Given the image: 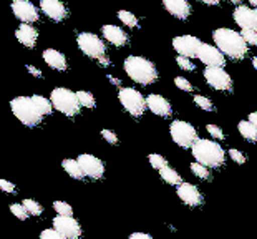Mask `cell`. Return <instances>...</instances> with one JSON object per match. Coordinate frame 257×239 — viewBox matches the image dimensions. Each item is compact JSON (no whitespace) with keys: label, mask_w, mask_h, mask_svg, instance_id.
Masks as SVG:
<instances>
[{"label":"cell","mask_w":257,"mask_h":239,"mask_svg":"<svg viewBox=\"0 0 257 239\" xmlns=\"http://www.w3.org/2000/svg\"><path fill=\"white\" fill-rule=\"evenodd\" d=\"M212 39H214L216 47L229 58L242 60L245 55H247L249 43L245 42L242 34H239L236 30L221 27V29H216L212 32Z\"/></svg>","instance_id":"cell-1"},{"label":"cell","mask_w":257,"mask_h":239,"mask_svg":"<svg viewBox=\"0 0 257 239\" xmlns=\"http://www.w3.org/2000/svg\"><path fill=\"white\" fill-rule=\"evenodd\" d=\"M123 68L128 77L140 85H151L158 80V70L151 60L138 55L126 57Z\"/></svg>","instance_id":"cell-2"},{"label":"cell","mask_w":257,"mask_h":239,"mask_svg":"<svg viewBox=\"0 0 257 239\" xmlns=\"http://www.w3.org/2000/svg\"><path fill=\"white\" fill-rule=\"evenodd\" d=\"M193 156L196 161L202 163L207 168H221L226 161V151L221 145H217L216 141L212 140H204V138H198V141L193 145Z\"/></svg>","instance_id":"cell-3"},{"label":"cell","mask_w":257,"mask_h":239,"mask_svg":"<svg viewBox=\"0 0 257 239\" xmlns=\"http://www.w3.org/2000/svg\"><path fill=\"white\" fill-rule=\"evenodd\" d=\"M10 108L12 113L20 120V123H24L25 127H37L38 123H42L43 113L38 110L35 101L32 96H17L10 101Z\"/></svg>","instance_id":"cell-4"},{"label":"cell","mask_w":257,"mask_h":239,"mask_svg":"<svg viewBox=\"0 0 257 239\" xmlns=\"http://www.w3.org/2000/svg\"><path fill=\"white\" fill-rule=\"evenodd\" d=\"M50 100L53 106H55V110H58L65 116H76L80 113L81 103L78 98V93H75L72 90L63 88V86L55 88L52 91Z\"/></svg>","instance_id":"cell-5"},{"label":"cell","mask_w":257,"mask_h":239,"mask_svg":"<svg viewBox=\"0 0 257 239\" xmlns=\"http://www.w3.org/2000/svg\"><path fill=\"white\" fill-rule=\"evenodd\" d=\"M118 100L124 110L135 118L143 116L148 108L146 98L135 88H121L118 91Z\"/></svg>","instance_id":"cell-6"},{"label":"cell","mask_w":257,"mask_h":239,"mask_svg":"<svg viewBox=\"0 0 257 239\" xmlns=\"http://www.w3.org/2000/svg\"><path fill=\"white\" fill-rule=\"evenodd\" d=\"M173 141L181 148H193V145L198 141V132L191 123L183 122V120H174L169 127Z\"/></svg>","instance_id":"cell-7"},{"label":"cell","mask_w":257,"mask_h":239,"mask_svg":"<svg viewBox=\"0 0 257 239\" xmlns=\"http://www.w3.org/2000/svg\"><path fill=\"white\" fill-rule=\"evenodd\" d=\"M76 43H78V48L85 53L86 57L100 60L101 57H106V47L105 42H103L100 37H96L95 34H90V32H81V34L76 37Z\"/></svg>","instance_id":"cell-8"},{"label":"cell","mask_w":257,"mask_h":239,"mask_svg":"<svg viewBox=\"0 0 257 239\" xmlns=\"http://www.w3.org/2000/svg\"><path fill=\"white\" fill-rule=\"evenodd\" d=\"M204 80L207 81V85L214 90H219V91L232 90V80L222 67H207L204 70Z\"/></svg>","instance_id":"cell-9"},{"label":"cell","mask_w":257,"mask_h":239,"mask_svg":"<svg viewBox=\"0 0 257 239\" xmlns=\"http://www.w3.org/2000/svg\"><path fill=\"white\" fill-rule=\"evenodd\" d=\"M53 227L62 234L65 239H76L81 236V226L78 221L73 219V216L58 214L53 218Z\"/></svg>","instance_id":"cell-10"},{"label":"cell","mask_w":257,"mask_h":239,"mask_svg":"<svg viewBox=\"0 0 257 239\" xmlns=\"http://www.w3.org/2000/svg\"><path fill=\"white\" fill-rule=\"evenodd\" d=\"M199 47H201V40L193 35H179L173 39V48L183 57L198 58Z\"/></svg>","instance_id":"cell-11"},{"label":"cell","mask_w":257,"mask_h":239,"mask_svg":"<svg viewBox=\"0 0 257 239\" xmlns=\"http://www.w3.org/2000/svg\"><path fill=\"white\" fill-rule=\"evenodd\" d=\"M198 58L206 67H224V63H226L224 53L217 47L209 45V43H201Z\"/></svg>","instance_id":"cell-12"},{"label":"cell","mask_w":257,"mask_h":239,"mask_svg":"<svg viewBox=\"0 0 257 239\" xmlns=\"http://www.w3.org/2000/svg\"><path fill=\"white\" fill-rule=\"evenodd\" d=\"M12 12L24 24H34V22L40 19L38 9L32 2H29V0H15L12 4Z\"/></svg>","instance_id":"cell-13"},{"label":"cell","mask_w":257,"mask_h":239,"mask_svg":"<svg viewBox=\"0 0 257 239\" xmlns=\"http://www.w3.org/2000/svg\"><path fill=\"white\" fill-rule=\"evenodd\" d=\"M78 161H80L81 168H83L85 175L88 178L101 179L103 175H105V165H103V161L100 158H96V156L83 153V155L78 156Z\"/></svg>","instance_id":"cell-14"},{"label":"cell","mask_w":257,"mask_h":239,"mask_svg":"<svg viewBox=\"0 0 257 239\" xmlns=\"http://www.w3.org/2000/svg\"><path fill=\"white\" fill-rule=\"evenodd\" d=\"M179 199L183 201L184 204L191 206V208H198V206L202 204V194L198 189V186H194V184L191 183H181L176 189Z\"/></svg>","instance_id":"cell-15"},{"label":"cell","mask_w":257,"mask_h":239,"mask_svg":"<svg viewBox=\"0 0 257 239\" xmlns=\"http://www.w3.org/2000/svg\"><path fill=\"white\" fill-rule=\"evenodd\" d=\"M40 9L48 19L55 22H63L68 17V10L60 0H40Z\"/></svg>","instance_id":"cell-16"},{"label":"cell","mask_w":257,"mask_h":239,"mask_svg":"<svg viewBox=\"0 0 257 239\" xmlns=\"http://www.w3.org/2000/svg\"><path fill=\"white\" fill-rule=\"evenodd\" d=\"M146 103H148V110L151 113H155L156 116H161V118L171 116V113H173L171 103H169L165 96H161L158 93H151V95H148Z\"/></svg>","instance_id":"cell-17"},{"label":"cell","mask_w":257,"mask_h":239,"mask_svg":"<svg viewBox=\"0 0 257 239\" xmlns=\"http://www.w3.org/2000/svg\"><path fill=\"white\" fill-rule=\"evenodd\" d=\"M163 7H165L174 19L186 20L191 15V5L188 0H163Z\"/></svg>","instance_id":"cell-18"},{"label":"cell","mask_w":257,"mask_h":239,"mask_svg":"<svg viewBox=\"0 0 257 239\" xmlns=\"http://www.w3.org/2000/svg\"><path fill=\"white\" fill-rule=\"evenodd\" d=\"M234 22L240 29H257L255 10H250L244 5H237V9L234 10Z\"/></svg>","instance_id":"cell-19"},{"label":"cell","mask_w":257,"mask_h":239,"mask_svg":"<svg viewBox=\"0 0 257 239\" xmlns=\"http://www.w3.org/2000/svg\"><path fill=\"white\" fill-rule=\"evenodd\" d=\"M101 32H103V37H105V40H108L114 47H124L128 43L126 32L121 30L116 25H105L101 29Z\"/></svg>","instance_id":"cell-20"},{"label":"cell","mask_w":257,"mask_h":239,"mask_svg":"<svg viewBox=\"0 0 257 239\" xmlns=\"http://www.w3.org/2000/svg\"><path fill=\"white\" fill-rule=\"evenodd\" d=\"M15 37H17V40L22 45L34 48L38 40V32L30 24H22L17 29V32H15Z\"/></svg>","instance_id":"cell-21"},{"label":"cell","mask_w":257,"mask_h":239,"mask_svg":"<svg viewBox=\"0 0 257 239\" xmlns=\"http://www.w3.org/2000/svg\"><path fill=\"white\" fill-rule=\"evenodd\" d=\"M43 60H45V63L48 67L53 70H58V72H63V70H67L68 67L67 58H65L63 53L58 50H53V48H47V50L43 52Z\"/></svg>","instance_id":"cell-22"},{"label":"cell","mask_w":257,"mask_h":239,"mask_svg":"<svg viewBox=\"0 0 257 239\" xmlns=\"http://www.w3.org/2000/svg\"><path fill=\"white\" fill-rule=\"evenodd\" d=\"M237 130L240 133V137L244 140L250 141V143H257V127L250 122V120H244V122H240L237 125Z\"/></svg>","instance_id":"cell-23"},{"label":"cell","mask_w":257,"mask_h":239,"mask_svg":"<svg viewBox=\"0 0 257 239\" xmlns=\"http://www.w3.org/2000/svg\"><path fill=\"white\" fill-rule=\"evenodd\" d=\"M62 166H63V170L68 173V176H72L73 179H83L86 176L78 160H63Z\"/></svg>","instance_id":"cell-24"},{"label":"cell","mask_w":257,"mask_h":239,"mask_svg":"<svg viewBox=\"0 0 257 239\" xmlns=\"http://www.w3.org/2000/svg\"><path fill=\"white\" fill-rule=\"evenodd\" d=\"M160 175L163 178V181L168 183V184H171V186H179V184L183 183V179L181 176H179V173L176 170H173V168H163V170H160Z\"/></svg>","instance_id":"cell-25"},{"label":"cell","mask_w":257,"mask_h":239,"mask_svg":"<svg viewBox=\"0 0 257 239\" xmlns=\"http://www.w3.org/2000/svg\"><path fill=\"white\" fill-rule=\"evenodd\" d=\"M34 98V101H35V105L38 106V110H40L43 115H50L52 113V110L55 106H53V103H52V100H48V98H45V96H40V95H34L32 96Z\"/></svg>","instance_id":"cell-26"},{"label":"cell","mask_w":257,"mask_h":239,"mask_svg":"<svg viewBox=\"0 0 257 239\" xmlns=\"http://www.w3.org/2000/svg\"><path fill=\"white\" fill-rule=\"evenodd\" d=\"M191 171H193L194 176H198L201 179H209L211 178L209 168H207L206 165H202V163H199V161L191 163Z\"/></svg>","instance_id":"cell-27"},{"label":"cell","mask_w":257,"mask_h":239,"mask_svg":"<svg viewBox=\"0 0 257 239\" xmlns=\"http://www.w3.org/2000/svg\"><path fill=\"white\" fill-rule=\"evenodd\" d=\"M118 19L121 20L123 24L126 25V27H131V29H135V27H138V24H140L138 17H136L135 14L128 12V10H119V12H118Z\"/></svg>","instance_id":"cell-28"},{"label":"cell","mask_w":257,"mask_h":239,"mask_svg":"<svg viewBox=\"0 0 257 239\" xmlns=\"http://www.w3.org/2000/svg\"><path fill=\"white\" fill-rule=\"evenodd\" d=\"M76 93H78V98H80L81 106H85V108H95V106H96L95 96H93V95L90 93V91L81 90V91H76Z\"/></svg>","instance_id":"cell-29"},{"label":"cell","mask_w":257,"mask_h":239,"mask_svg":"<svg viewBox=\"0 0 257 239\" xmlns=\"http://www.w3.org/2000/svg\"><path fill=\"white\" fill-rule=\"evenodd\" d=\"M148 161H150V165L155 168V170H163V168H166L168 166V161L163 158L161 155H156V153H151V155H148Z\"/></svg>","instance_id":"cell-30"},{"label":"cell","mask_w":257,"mask_h":239,"mask_svg":"<svg viewBox=\"0 0 257 239\" xmlns=\"http://www.w3.org/2000/svg\"><path fill=\"white\" fill-rule=\"evenodd\" d=\"M194 103H196V106H199L201 110H204V111H214V105H212V101L209 98H206V96H202V95H196Z\"/></svg>","instance_id":"cell-31"},{"label":"cell","mask_w":257,"mask_h":239,"mask_svg":"<svg viewBox=\"0 0 257 239\" xmlns=\"http://www.w3.org/2000/svg\"><path fill=\"white\" fill-rule=\"evenodd\" d=\"M53 209H55L58 214H65V216L73 214L72 206H70L68 203H65V201H55V203H53Z\"/></svg>","instance_id":"cell-32"},{"label":"cell","mask_w":257,"mask_h":239,"mask_svg":"<svg viewBox=\"0 0 257 239\" xmlns=\"http://www.w3.org/2000/svg\"><path fill=\"white\" fill-rule=\"evenodd\" d=\"M10 209H12V213L17 216L20 221H25L27 218H29V214H30L24 203H22V204H12V206H10Z\"/></svg>","instance_id":"cell-33"},{"label":"cell","mask_w":257,"mask_h":239,"mask_svg":"<svg viewBox=\"0 0 257 239\" xmlns=\"http://www.w3.org/2000/svg\"><path fill=\"white\" fill-rule=\"evenodd\" d=\"M24 204H25V208L29 209V213L32 216H40L43 213V209H42V206L37 203L35 199H25L24 201Z\"/></svg>","instance_id":"cell-34"},{"label":"cell","mask_w":257,"mask_h":239,"mask_svg":"<svg viewBox=\"0 0 257 239\" xmlns=\"http://www.w3.org/2000/svg\"><path fill=\"white\" fill-rule=\"evenodd\" d=\"M240 34H242V37L249 45L257 47V29H242Z\"/></svg>","instance_id":"cell-35"},{"label":"cell","mask_w":257,"mask_h":239,"mask_svg":"<svg viewBox=\"0 0 257 239\" xmlns=\"http://www.w3.org/2000/svg\"><path fill=\"white\" fill-rule=\"evenodd\" d=\"M176 63H178L179 67H181L183 70H189V72H193V70H196L194 63L191 62V58H188V57L178 55V58H176Z\"/></svg>","instance_id":"cell-36"},{"label":"cell","mask_w":257,"mask_h":239,"mask_svg":"<svg viewBox=\"0 0 257 239\" xmlns=\"http://www.w3.org/2000/svg\"><path fill=\"white\" fill-rule=\"evenodd\" d=\"M174 85H176L178 88L183 90V91H193L194 90V86L191 85L186 78H183V77H176V78H174Z\"/></svg>","instance_id":"cell-37"},{"label":"cell","mask_w":257,"mask_h":239,"mask_svg":"<svg viewBox=\"0 0 257 239\" xmlns=\"http://www.w3.org/2000/svg\"><path fill=\"white\" fill-rule=\"evenodd\" d=\"M206 130H207V133H209L211 137H214L216 140H224V132L219 127H216V125H207Z\"/></svg>","instance_id":"cell-38"},{"label":"cell","mask_w":257,"mask_h":239,"mask_svg":"<svg viewBox=\"0 0 257 239\" xmlns=\"http://www.w3.org/2000/svg\"><path fill=\"white\" fill-rule=\"evenodd\" d=\"M40 237L42 239H65L60 232L53 227V229H45V231H42L40 232Z\"/></svg>","instance_id":"cell-39"},{"label":"cell","mask_w":257,"mask_h":239,"mask_svg":"<svg viewBox=\"0 0 257 239\" xmlns=\"http://www.w3.org/2000/svg\"><path fill=\"white\" fill-rule=\"evenodd\" d=\"M101 137L105 138V141H108L110 145H116V143H118L116 133L111 132V130H101Z\"/></svg>","instance_id":"cell-40"},{"label":"cell","mask_w":257,"mask_h":239,"mask_svg":"<svg viewBox=\"0 0 257 239\" xmlns=\"http://www.w3.org/2000/svg\"><path fill=\"white\" fill-rule=\"evenodd\" d=\"M229 156H231V160L239 163V165H244L245 163V156H244V153H240L239 150H229Z\"/></svg>","instance_id":"cell-41"},{"label":"cell","mask_w":257,"mask_h":239,"mask_svg":"<svg viewBox=\"0 0 257 239\" xmlns=\"http://www.w3.org/2000/svg\"><path fill=\"white\" fill-rule=\"evenodd\" d=\"M0 188H2V191L5 193H15V184L7 181V179H0Z\"/></svg>","instance_id":"cell-42"},{"label":"cell","mask_w":257,"mask_h":239,"mask_svg":"<svg viewBox=\"0 0 257 239\" xmlns=\"http://www.w3.org/2000/svg\"><path fill=\"white\" fill-rule=\"evenodd\" d=\"M27 70H29L30 75H34V77H37V78L42 77V72L37 67H34V65H27Z\"/></svg>","instance_id":"cell-43"},{"label":"cell","mask_w":257,"mask_h":239,"mask_svg":"<svg viewBox=\"0 0 257 239\" xmlns=\"http://www.w3.org/2000/svg\"><path fill=\"white\" fill-rule=\"evenodd\" d=\"M130 239H151V236L145 234V232H133V234L130 236Z\"/></svg>","instance_id":"cell-44"},{"label":"cell","mask_w":257,"mask_h":239,"mask_svg":"<svg viewBox=\"0 0 257 239\" xmlns=\"http://www.w3.org/2000/svg\"><path fill=\"white\" fill-rule=\"evenodd\" d=\"M98 62H100L101 67H108V65H110V60H108L106 57H101L100 60H98Z\"/></svg>","instance_id":"cell-45"},{"label":"cell","mask_w":257,"mask_h":239,"mask_svg":"<svg viewBox=\"0 0 257 239\" xmlns=\"http://www.w3.org/2000/svg\"><path fill=\"white\" fill-rule=\"evenodd\" d=\"M199 2L206 4V5H217V4L221 2V0H199Z\"/></svg>","instance_id":"cell-46"},{"label":"cell","mask_w":257,"mask_h":239,"mask_svg":"<svg viewBox=\"0 0 257 239\" xmlns=\"http://www.w3.org/2000/svg\"><path fill=\"white\" fill-rule=\"evenodd\" d=\"M249 120H250V122H252V123L255 125V127H257V111L250 113V115H249Z\"/></svg>","instance_id":"cell-47"},{"label":"cell","mask_w":257,"mask_h":239,"mask_svg":"<svg viewBox=\"0 0 257 239\" xmlns=\"http://www.w3.org/2000/svg\"><path fill=\"white\" fill-rule=\"evenodd\" d=\"M108 80H110L113 85H116V86L119 85V80H118V78H114V77H111V75H110V77H108Z\"/></svg>","instance_id":"cell-48"},{"label":"cell","mask_w":257,"mask_h":239,"mask_svg":"<svg viewBox=\"0 0 257 239\" xmlns=\"http://www.w3.org/2000/svg\"><path fill=\"white\" fill-rule=\"evenodd\" d=\"M252 67L257 70V57H254V58H252Z\"/></svg>","instance_id":"cell-49"},{"label":"cell","mask_w":257,"mask_h":239,"mask_svg":"<svg viewBox=\"0 0 257 239\" xmlns=\"http://www.w3.org/2000/svg\"><path fill=\"white\" fill-rule=\"evenodd\" d=\"M231 4H236V5H240V0H229Z\"/></svg>","instance_id":"cell-50"},{"label":"cell","mask_w":257,"mask_h":239,"mask_svg":"<svg viewBox=\"0 0 257 239\" xmlns=\"http://www.w3.org/2000/svg\"><path fill=\"white\" fill-rule=\"evenodd\" d=\"M249 4H252L254 7H257V0H249Z\"/></svg>","instance_id":"cell-51"},{"label":"cell","mask_w":257,"mask_h":239,"mask_svg":"<svg viewBox=\"0 0 257 239\" xmlns=\"http://www.w3.org/2000/svg\"><path fill=\"white\" fill-rule=\"evenodd\" d=\"M255 22H257V9H255Z\"/></svg>","instance_id":"cell-52"}]
</instances>
